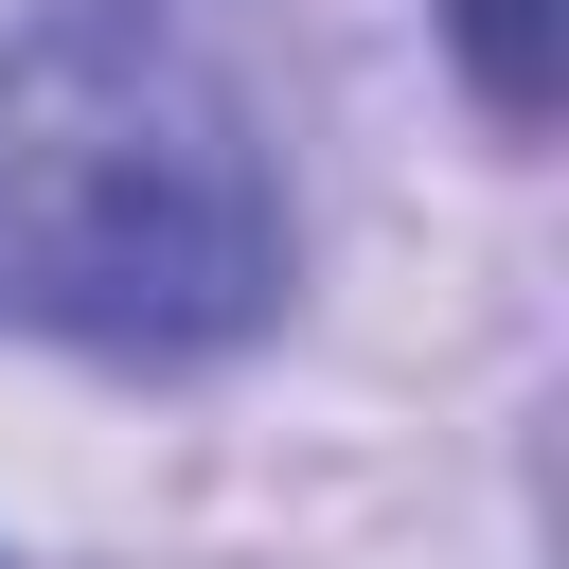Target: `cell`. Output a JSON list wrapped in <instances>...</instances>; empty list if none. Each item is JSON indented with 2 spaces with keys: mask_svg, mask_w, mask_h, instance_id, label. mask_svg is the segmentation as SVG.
I'll return each instance as SVG.
<instances>
[{
  "mask_svg": "<svg viewBox=\"0 0 569 569\" xmlns=\"http://www.w3.org/2000/svg\"><path fill=\"white\" fill-rule=\"evenodd\" d=\"M284 302V178L178 0H36L0 36V320L71 356H231Z\"/></svg>",
  "mask_w": 569,
  "mask_h": 569,
  "instance_id": "6da1fadb",
  "label": "cell"
},
{
  "mask_svg": "<svg viewBox=\"0 0 569 569\" xmlns=\"http://www.w3.org/2000/svg\"><path fill=\"white\" fill-rule=\"evenodd\" d=\"M445 53H462V89L498 107V124H551V0H445Z\"/></svg>",
  "mask_w": 569,
  "mask_h": 569,
  "instance_id": "7a4b0ae2",
  "label": "cell"
}]
</instances>
